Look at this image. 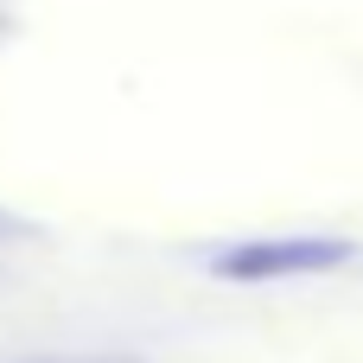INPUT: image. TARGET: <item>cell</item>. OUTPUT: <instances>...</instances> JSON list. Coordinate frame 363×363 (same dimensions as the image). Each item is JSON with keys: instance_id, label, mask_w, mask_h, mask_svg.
I'll return each instance as SVG.
<instances>
[{"instance_id": "obj_1", "label": "cell", "mask_w": 363, "mask_h": 363, "mask_svg": "<svg viewBox=\"0 0 363 363\" xmlns=\"http://www.w3.org/2000/svg\"><path fill=\"white\" fill-rule=\"evenodd\" d=\"M351 262L345 242H319V236H287V242H242L230 255H217L223 281H294V274H325Z\"/></svg>"}, {"instance_id": "obj_2", "label": "cell", "mask_w": 363, "mask_h": 363, "mask_svg": "<svg viewBox=\"0 0 363 363\" xmlns=\"http://www.w3.org/2000/svg\"><path fill=\"white\" fill-rule=\"evenodd\" d=\"M45 363H108V357H45Z\"/></svg>"}]
</instances>
